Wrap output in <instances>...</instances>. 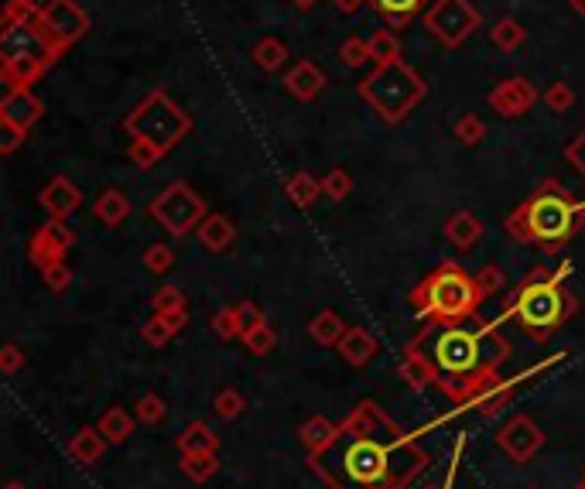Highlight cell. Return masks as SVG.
<instances>
[{
	"mask_svg": "<svg viewBox=\"0 0 585 489\" xmlns=\"http://www.w3.org/2000/svg\"><path fill=\"white\" fill-rule=\"evenodd\" d=\"M408 301L428 325H462L476 319L486 295L479 291L476 274L455 260H442L432 274H425V281L414 284Z\"/></svg>",
	"mask_w": 585,
	"mask_h": 489,
	"instance_id": "5b68a950",
	"label": "cell"
},
{
	"mask_svg": "<svg viewBox=\"0 0 585 489\" xmlns=\"http://www.w3.org/2000/svg\"><path fill=\"white\" fill-rule=\"evenodd\" d=\"M568 7H572L579 18H585V0H568Z\"/></svg>",
	"mask_w": 585,
	"mask_h": 489,
	"instance_id": "6f0895ef",
	"label": "cell"
},
{
	"mask_svg": "<svg viewBox=\"0 0 585 489\" xmlns=\"http://www.w3.org/2000/svg\"><path fill=\"white\" fill-rule=\"evenodd\" d=\"M195 236H199V243L209 250V254H226V250L233 247V240H237V223L223 213H209L199 223Z\"/></svg>",
	"mask_w": 585,
	"mask_h": 489,
	"instance_id": "ffe728a7",
	"label": "cell"
},
{
	"mask_svg": "<svg viewBox=\"0 0 585 489\" xmlns=\"http://www.w3.org/2000/svg\"><path fill=\"white\" fill-rule=\"evenodd\" d=\"M240 342L247 346L250 356H271L274 346H278V332H274L271 322H260L257 329H250Z\"/></svg>",
	"mask_w": 585,
	"mask_h": 489,
	"instance_id": "d590c367",
	"label": "cell"
},
{
	"mask_svg": "<svg viewBox=\"0 0 585 489\" xmlns=\"http://www.w3.org/2000/svg\"><path fill=\"white\" fill-rule=\"evenodd\" d=\"M288 45L281 42V38H274V35H267V38H260V42L250 48V59H254V65L260 72H278L288 65Z\"/></svg>",
	"mask_w": 585,
	"mask_h": 489,
	"instance_id": "83f0119b",
	"label": "cell"
},
{
	"mask_svg": "<svg viewBox=\"0 0 585 489\" xmlns=\"http://www.w3.org/2000/svg\"><path fill=\"white\" fill-rule=\"evenodd\" d=\"M339 425H332L329 418H322V414H312V418L302 421V428H298V442L305 445L308 455H319L322 448H329V442L336 438Z\"/></svg>",
	"mask_w": 585,
	"mask_h": 489,
	"instance_id": "484cf974",
	"label": "cell"
},
{
	"mask_svg": "<svg viewBox=\"0 0 585 489\" xmlns=\"http://www.w3.org/2000/svg\"><path fill=\"white\" fill-rule=\"evenodd\" d=\"M42 117H45V103L31 89H7L4 100H0V124L7 127H21L31 134V127Z\"/></svg>",
	"mask_w": 585,
	"mask_h": 489,
	"instance_id": "9a60e30c",
	"label": "cell"
},
{
	"mask_svg": "<svg viewBox=\"0 0 585 489\" xmlns=\"http://www.w3.org/2000/svg\"><path fill=\"white\" fill-rule=\"evenodd\" d=\"M127 137H141L161 154H172L192 134V117L185 113L165 89H151L141 103L124 117Z\"/></svg>",
	"mask_w": 585,
	"mask_h": 489,
	"instance_id": "ba28073f",
	"label": "cell"
},
{
	"mask_svg": "<svg viewBox=\"0 0 585 489\" xmlns=\"http://www.w3.org/2000/svg\"><path fill=\"white\" fill-rule=\"evenodd\" d=\"M370 55H373V65H384V62H394L401 59V38H397L394 28H377L370 35Z\"/></svg>",
	"mask_w": 585,
	"mask_h": 489,
	"instance_id": "836d02e7",
	"label": "cell"
},
{
	"mask_svg": "<svg viewBox=\"0 0 585 489\" xmlns=\"http://www.w3.org/2000/svg\"><path fill=\"white\" fill-rule=\"evenodd\" d=\"M148 216L168 236L182 240V236H189L192 230H199V223L209 216V209H206V199H202L189 182L175 178L172 185H165V189L148 202Z\"/></svg>",
	"mask_w": 585,
	"mask_h": 489,
	"instance_id": "9c48e42d",
	"label": "cell"
},
{
	"mask_svg": "<svg viewBox=\"0 0 585 489\" xmlns=\"http://www.w3.org/2000/svg\"><path fill=\"white\" fill-rule=\"evenodd\" d=\"M72 243H76V233L69 230V223L48 216L45 223L31 233L28 260L38 267V271H45V267H52V264H65V254L72 250Z\"/></svg>",
	"mask_w": 585,
	"mask_h": 489,
	"instance_id": "7c38bea8",
	"label": "cell"
},
{
	"mask_svg": "<svg viewBox=\"0 0 585 489\" xmlns=\"http://www.w3.org/2000/svg\"><path fill=\"white\" fill-rule=\"evenodd\" d=\"M541 100L548 103V110H555V113H568V110L575 107V89L568 86V83H551V86L541 93Z\"/></svg>",
	"mask_w": 585,
	"mask_h": 489,
	"instance_id": "ee69618b",
	"label": "cell"
},
{
	"mask_svg": "<svg viewBox=\"0 0 585 489\" xmlns=\"http://www.w3.org/2000/svg\"><path fill=\"white\" fill-rule=\"evenodd\" d=\"M291 4H295L302 14H308V11H315V7H319V0H291Z\"/></svg>",
	"mask_w": 585,
	"mask_h": 489,
	"instance_id": "9f6ffc18",
	"label": "cell"
},
{
	"mask_svg": "<svg viewBox=\"0 0 585 489\" xmlns=\"http://www.w3.org/2000/svg\"><path fill=\"white\" fill-rule=\"evenodd\" d=\"M483 137H486V124L476 117V113H466V117L455 120V141H459V144H466V148H476Z\"/></svg>",
	"mask_w": 585,
	"mask_h": 489,
	"instance_id": "f35d334b",
	"label": "cell"
},
{
	"mask_svg": "<svg viewBox=\"0 0 585 489\" xmlns=\"http://www.w3.org/2000/svg\"><path fill=\"white\" fill-rule=\"evenodd\" d=\"M209 329H213L216 339H223V342H233V339L243 336V329L237 322V312H233V308H219L213 319H209Z\"/></svg>",
	"mask_w": 585,
	"mask_h": 489,
	"instance_id": "b9f144b4",
	"label": "cell"
},
{
	"mask_svg": "<svg viewBox=\"0 0 585 489\" xmlns=\"http://www.w3.org/2000/svg\"><path fill=\"white\" fill-rule=\"evenodd\" d=\"M514 394H517V380H500V383H493L490 390H483V394L473 401V407L483 414V418H493V414L503 411V407L514 401Z\"/></svg>",
	"mask_w": 585,
	"mask_h": 489,
	"instance_id": "4dcf8cb0",
	"label": "cell"
},
{
	"mask_svg": "<svg viewBox=\"0 0 585 489\" xmlns=\"http://www.w3.org/2000/svg\"><path fill=\"white\" fill-rule=\"evenodd\" d=\"M38 206H42L52 219H65L83 206V192H79V185L72 182L69 175H55L52 182L38 192Z\"/></svg>",
	"mask_w": 585,
	"mask_h": 489,
	"instance_id": "2e32d148",
	"label": "cell"
},
{
	"mask_svg": "<svg viewBox=\"0 0 585 489\" xmlns=\"http://www.w3.org/2000/svg\"><path fill=\"white\" fill-rule=\"evenodd\" d=\"M490 42L497 45L500 52H517V48L527 42V28L517 18H500L490 28Z\"/></svg>",
	"mask_w": 585,
	"mask_h": 489,
	"instance_id": "d6a6232c",
	"label": "cell"
},
{
	"mask_svg": "<svg viewBox=\"0 0 585 489\" xmlns=\"http://www.w3.org/2000/svg\"><path fill=\"white\" fill-rule=\"evenodd\" d=\"M325 72L315 65L312 59H302V62H295L288 72H284V89H288L295 100H302V103H312L315 96L325 89Z\"/></svg>",
	"mask_w": 585,
	"mask_h": 489,
	"instance_id": "ac0fdd59",
	"label": "cell"
},
{
	"mask_svg": "<svg viewBox=\"0 0 585 489\" xmlns=\"http://www.w3.org/2000/svg\"><path fill=\"white\" fill-rule=\"evenodd\" d=\"M42 281H45V288H48V291H55V295H62V291L72 284V271H69V264H52V267H45V271H42Z\"/></svg>",
	"mask_w": 585,
	"mask_h": 489,
	"instance_id": "681fc988",
	"label": "cell"
},
{
	"mask_svg": "<svg viewBox=\"0 0 585 489\" xmlns=\"http://www.w3.org/2000/svg\"><path fill=\"white\" fill-rule=\"evenodd\" d=\"M507 233L520 243H538L544 254L562 250L585 230V202L575 199L558 178L544 182L507 216Z\"/></svg>",
	"mask_w": 585,
	"mask_h": 489,
	"instance_id": "3957f363",
	"label": "cell"
},
{
	"mask_svg": "<svg viewBox=\"0 0 585 489\" xmlns=\"http://www.w3.org/2000/svg\"><path fill=\"white\" fill-rule=\"evenodd\" d=\"M151 308H154V312H175V308H189V305H185V291L182 288H175V284H165V288L154 291Z\"/></svg>",
	"mask_w": 585,
	"mask_h": 489,
	"instance_id": "bcb514c9",
	"label": "cell"
},
{
	"mask_svg": "<svg viewBox=\"0 0 585 489\" xmlns=\"http://www.w3.org/2000/svg\"><path fill=\"white\" fill-rule=\"evenodd\" d=\"M445 240L452 243L455 250H473L479 240H483V219L476 213H469V209H459V213H452L445 219Z\"/></svg>",
	"mask_w": 585,
	"mask_h": 489,
	"instance_id": "44dd1931",
	"label": "cell"
},
{
	"mask_svg": "<svg viewBox=\"0 0 585 489\" xmlns=\"http://www.w3.org/2000/svg\"><path fill=\"white\" fill-rule=\"evenodd\" d=\"M425 489H452V479H449V483H445V486H425Z\"/></svg>",
	"mask_w": 585,
	"mask_h": 489,
	"instance_id": "91938a15",
	"label": "cell"
},
{
	"mask_svg": "<svg viewBox=\"0 0 585 489\" xmlns=\"http://www.w3.org/2000/svg\"><path fill=\"white\" fill-rule=\"evenodd\" d=\"M360 96L387 127H397L428 96V83L404 59H394L384 65H373L360 83Z\"/></svg>",
	"mask_w": 585,
	"mask_h": 489,
	"instance_id": "52a82bcc",
	"label": "cell"
},
{
	"mask_svg": "<svg viewBox=\"0 0 585 489\" xmlns=\"http://www.w3.org/2000/svg\"><path fill=\"white\" fill-rule=\"evenodd\" d=\"M373 14H380L390 28L401 31V28H411L414 18H421V14L432 7V0H370Z\"/></svg>",
	"mask_w": 585,
	"mask_h": 489,
	"instance_id": "7402d4cb",
	"label": "cell"
},
{
	"mask_svg": "<svg viewBox=\"0 0 585 489\" xmlns=\"http://www.w3.org/2000/svg\"><path fill=\"white\" fill-rule=\"evenodd\" d=\"M24 363H28V356H24L14 342H7V346L0 349V370H4L7 377H14L18 370H24Z\"/></svg>",
	"mask_w": 585,
	"mask_h": 489,
	"instance_id": "816d5d0a",
	"label": "cell"
},
{
	"mask_svg": "<svg viewBox=\"0 0 585 489\" xmlns=\"http://www.w3.org/2000/svg\"><path fill=\"white\" fill-rule=\"evenodd\" d=\"M339 356L349 363V366H356V370H363L373 356H377V336H373L370 329H363V325H349V329L343 332V339H339Z\"/></svg>",
	"mask_w": 585,
	"mask_h": 489,
	"instance_id": "d6986e66",
	"label": "cell"
},
{
	"mask_svg": "<svg viewBox=\"0 0 585 489\" xmlns=\"http://www.w3.org/2000/svg\"><path fill=\"white\" fill-rule=\"evenodd\" d=\"M219 448V438L216 431L206 425V421H192L189 428L178 435V452L182 455H192V452H216Z\"/></svg>",
	"mask_w": 585,
	"mask_h": 489,
	"instance_id": "f546056e",
	"label": "cell"
},
{
	"mask_svg": "<svg viewBox=\"0 0 585 489\" xmlns=\"http://www.w3.org/2000/svg\"><path fill=\"white\" fill-rule=\"evenodd\" d=\"M233 312H237V322H240L243 336H247L250 329H257L260 322H267V319H264V308H260L257 301H237V305H233ZM243 336H240V339H243Z\"/></svg>",
	"mask_w": 585,
	"mask_h": 489,
	"instance_id": "7dc6e473",
	"label": "cell"
},
{
	"mask_svg": "<svg viewBox=\"0 0 585 489\" xmlns=\"http://www.w3.org/2000/svg\"><path fill=\"white\" fill-rule=\"evenodd\" d=\"M421 24L442 48H459L483 24V14L473 0H432V7L421 14Z\"/></svg>",
	"mask_w": 585,
	"mask_h": 489,
	"instance_id": "30bf717a",
	"label": "cell"
},
{
	"mask_svg": "<svg viewBox=\"0 0 585 489\" xmlns=\"http://www.w3.org/2000/svg\"><path fill=\"white\" fill-rule=\"evenodd\" d=\"M93 216L100 219L107 230H117V226H124V219L130 216V199L120 189H103L93 202Z\"/></svg>",
	"mask_w": 585,
	"mask_h": 489,
	"instance_id": "cb8c5ba5",
	"label": "cell"
},
{
	"mask_svg": "<svg viewBox=\"0 0 585 489\" xmlns=\"http://www.w3.org/2000/svg\"><path fill=\"white\" fill-rule=\"evenodd\" d=\"M65 55L38 14L0 21V79L7 89H31Z\"/></svg>",
	"mask_w": 585,
	"mask_h": 489,
	"instance_id": "8992f818",
	"label": "cell"
},
{
	"mask_svg": "<svg viewBox=\"0 0 585 489\" xmlns=\"http://www.w3.org/2000/svg\"><path fill=\"white\" fill-rule=\"evenodd\" d=\"M565 161L585 178V127L572 137V141L565 144Z\"/></svg>",
	"mask_w": 585,
	"mask_h": 489,
	"instance_id": "f907efd6",
	"label": "cell"
},
{
	"mask_svg": "<svg viewBox=\"0 0 585 489\" xmlns=\"http://www.w3.org/2000/svg\"><path fill=\"white\" fill-rule=\"evenodd\" d=\"M107 438L100 435V428H83V431H76V435L69 438V459L72 462H79V466H96V462L103 459V452H107Z\"/></svg>",
	"mask_w": 585,
	"mask_h": 489,
	"instance_id": "603a6c76",
	"label": "cell"
},
{
	"mask_svg": "<svg viewBox=\"0 0 585 489\" xmlns=\"http://www.w3.org/2000/svg\"><path fill=\"white\" fill-rule=\"evenodd\" d=\"M425 332L432 339L428 356L438 370V390L452 404H473L483 390L503 380L500 366L510 360V342L500 336L497 322H483L476 315L462 325H425Z\"/></svg>",
	"mask_w": 585,
	"mask_h": 489,
	"instance_id": "7a4b0ae2",
	"label": "cell"
},
{
	"mask_svg": "<svg viewBox=\"0 0 585 489\" xmlns=\"http://www.w3.org/2000/svg\"><path fill=\"white\" fill-rule=\"evenodd\" d=\"M336 55H339V62H343L346 69H360V65L373 62V55H370V38L349 35V38H343V45L336 48Z\"/></svg>",
	"mask_w": 585,
	"mask_h": 489,
	"instance_id": "e575fe53",
	"label": "cell"
},
{
	"mask_svg": "<svg viewBox=\"0 0 585 489\" xmlns=\"http://www.w3.org/2000/svg\"><path fill=\"white\" fill-rule=\"evenodd\" d=\"M284 195H288L291 206L298 209H312L322 199V178H315L312 171H295V175L284 182Z\"/></svg>",
	"mask_w": 585,
	"mask_h": 489,
	"instance_id": "d4e9b609",
	"label": "cell"
},
{
	"mask_svg": "<svg viewBox=\"0 0 585 489\" xmlns=\"http://www.w3.org/2000/svg\"><path fill=\"white\" fill-rule=\"evenodd\" d=\"M35 0H7L4 4V14H0V21H18V18H31V14H38Z\"/></svg>",
	"mask_w": 585,
	"mask_h": 489,
	"instance_id": "f5cc1de1",
	"label": "cell"
},
{
	"mask_svg": "<svg viewBox=\"0 0 585 489\" xmlns=\"http://www.w3.org/2000/svg\"><path fill=\"white\" fill-rule=\"evenodd\" d=\"M38 21L52 31V38L65 52L89 31V14L79 7V0H45L38 7Z\"/></svg>",
	"mask_w": 585,
	"mask_h": 489,
	"instance_id": "8fae6325",
	"label": "cell"
},
{
	"mask_svg": "<svg viewBox=\"0 0 585 489\" xmlns=\"http://www.w3.org/2000/svg\"><path fill=\"white\" fill-rule=\"evenodd\" d=\"M213 407H216V414L223 421H233V418H240V414L247 411V397H243L237 387H226V390H219L216 394Z\"/></svg>",
	"mask_w": 585,
	"mask_h": 489,
	"instance_id": "74e56055",
	"label": "cell"
},
{
	"mask_svg": "<svg viewBox=\"0 0 585 489\" xmlns=\"http://www.w3.org/2000/svg\"><path fill=\"white\" fill-rule=\"evenodd\" d=\"M134 414L124 411V407H110V411H103V418L96 421V428H100V435L107 438L110 445H124L130 438V431H134Z\"/></svg>",
	"mask_w": 585,
	"mask_h": 489,
	"instance_id": "f1b7e54d",
	"label": "cell"
},
{
	"mask_svg": "<svg viewBox=\"0 0 585 489\" xmlns=\"http://www.w3.org/2000/svg\"><path fill=\"white\" fill-rule=\"evenodd\" d=\"M322 192L329 195L332 202H343L349 192H353V175L346 168H329V175L322 178Z\"/></svg>",
	"mask_w": 585,
	"mask_h": 489,
	"instance_id": "60d3db41",
	"label": "cell"
},
{
	"mask_svg": "<svg viewBox=\"0 0 585 489\" xmlns=\"http://www.w3.org/2000/svg\"><path fill=\"white\" fill-rule=\"evenodd\" d=\"M332 4H336V7H339V11H343V14H356V11H360L363 4H370V0H332Z\"/></svg>",
	"mask_w": 585,
	"mask_h": 489,
	"instance_id": "11a10c76",
	"label": "cell"
},
{
	"mask_svg": "<svg viewBox=\"0 0 585 489\" xmlns=\"http://www.w3.org/2000/svg\"><path fill=\"white\" fill-rule=\"evenodd\" d=\"M141 336H144V342H148V346H154V349H161V346H168V342L175 339V332L168 329V322L161 319L158 312L151 315L148 322L141 325Z\"/></svg>",
	"mask_w": 585,
	"mask_h": 489,
	"instance_id": "f6af8a7d",
	"label": "cell"
},
{
	"mask_svg": "<svg viewBox=\"0 0 585 489\" xmlns=\"http://www.w3.org/2000/svg\"><path fill=\"white\" fill-rule=\"evenodd\" d=\"M144 267H148L151 274H168L172 271V264H175V250L172 247H165V243H151L148 250H144Z\"/></svg>",
	"mask_w": 585,
	"mask_h": 489,
	"instance_id": "7bdbcfd3",
	"label": "cell"
},
{
	"mask_svg": "<svg viewBox=\"0 0 585 489\" xmlns=\"http://www.w3.org/2000/svg\"><path fill=\"white\" fill-rule=\"evenodd\" d=\"M137 421L141 425H148V428H154V425H161L165 421V414H168V404H165V397H158L154 390H148V394H141L137 397Z\"/></svg>",
	"mask_w": 585,
	"mask_h": 489,
	"instance_id": "8d00e7d4",
	"label": "cell"
},
{
	"mask_svg": "<svg viewBox=\"0 0 585 489\" xmlns=\"http://www.w3.org/2000/svg\"><path fill=\"white\" fill-rule=\"evenodd\" d=\"M541 100V93L534 89V83L527 76H510V79H500L497 86L490 89V96H486V103H490V110L497 113L503 120H517L524 117L527 110L534 107V103Z\"/></svg>",
	"mask_w": 585,
	"mask_h": 489,
	"instance_id": "4fadbf2b",
	"label": "cell"
},
{
	"mask_svg": "<svg viewBox=\"0 0 585 489\" xmlns=\"http://www.w3.org/2000/svg\"><path fill=\"white\" fill-rule=\"evenodd\" d=\"M24 141H28V130L4 124V134H0V154H14Z\"/></svg>",
	"mask_w": 585,
	"mask_h": 489,
	"instance_id": "db71d44e",
	"label": "cell"
},
{
	"mask_svg": "<svg viewBox=\"0 0 585 489\" xmlns=\"http://www.w3.org/2000/svg\"><path fill=\"white\" fill-rule=\"evenodd\" d=\"M397 377L408 383L411 390L438 387V370H435L432 356L418 346V339H411L408 346H404V356H401V363H397Z\"/></svg>",
	"mask_w": 585,
	"mask_h": 489,
	"instance_id": "e0dca14e",
	"label": "cell"
},
{
	"mask_svg": "<svg viewBox=\"0 0 585 489\" xmlns=\"http://www.w3.org/2000/svg\"><path fill=\"white\" fill-rule=\"evenodd\" d=\"M4 489H28V486H24V483H18V479H11V483H7Z\"/></svg>",
	"mask_w": 585,
	"mask_h": 489,
	"instance_id": "680465c9",
	"label": "cell"
},
{
	"mask_svg": "<svg viewBox=\"0 0 585 489\" xmlns=\"http://www.w3.org/2000/svg\"><path fill=\"white\" fill-rule=\"evenodd\" d=\"M568 271H572L568 260H562V267H555V271L551 267H534L507 295V315L534 342H548L579 312V298L565 288Z\"/></svg>",
	"mask_w": 585,
	"mask_h": 489,
	"instance_id": "277c9868",
	"label": "cell"
},
{
	"mask_svg": "<svg viewBox=\"0 0 585 489\" xmlns=\"http://www.w3.org/2000/svg\"><path fill=\"white\" fill-rule=\"evenodd\" d=\"M428 452L377 401H360L308 469L329 489H408L428 469Z\"/></svg>",
	"mask_w": 585,
	"mask_h": 489,
	"instance_id": "6da1fadb",
	"label": "cell"
},
{
	"mask_svg": "<svg viewBox=\"0 0 585 489\" xmlns=\"http://www.w3.org/2000/svg\"><path fill=\"white\" fill-rule=\"evenodd\" d=\"M476 284H479V291H483L486 298H493L497 291H503V284H507V274H503L497 264H486L483 271H476Z\"/></svg>",
	"mask_w": 585,
	"mask_h": 489,
	"instance_id": "c3c4849f",
	"label": "cell"
},
{
	"mask_svg": "<svg viewBox=\"0 0 585 489\" xmlns=\"http://www.w3.org/2000/svg\"><path fill=\"white\" fill-rule=\"evenodd\" d=\"M178 466H182L185 479H192L195 486H202V483H209V479L216 476L219 459H216V452H192V455H182Z\"/></svg>",
	"mask_w": 585,
	"mask_h": 489,
	"instance_id": "1f68e13d",
	"label": "cell"
},
{
	"mask_svg": "<svg viewBox=\"0 0 585 489\" xmlns=\"http://www.w3.org/2000/svg\"><path fill=\"white\" fill-rule=\"evenodd\" d=\"M497 445L517 462V466H524V462H531L534 455L541 452L544 431L538 428V421L527 418V414H514V418L497 431Z\"/></svg>",
	"mask_w": 585,
	"mask_h": 489,
	"instance_id": "5bb4252c",
	"label": "cell"
},
{
	"mask_svg": "<svg viewBox=\"0 0 585 489\" xmlns=\"http://www.w3.org/2000/svg\"><path fill=\"white\" fill-rule=\"evenodd\" d=\"M127 158L134 161L137 168L141 171H151L154 165H158L165 154H161L154 144H148V141H141V137H130V144H127Z\"/></svg>",
	"mask_w": 585,
	"mask_h": 489,
	"instance_id": "ab89813d",
	"label": "cell"
},
{
	"mask_svg": "<svg viewBox=\"0 0 585 489\" xmlns=\"http://www.w3.org/2000/svg\"><path fill=\"white\" fill-rule=\"evenodd\" d=\"M346 329L349 325L339 319V312H332V308H322V312L308 322V336H312V342H319V346H325V349H336Z\"/></svg>",
	"mask_w": 585,
	"mask_h": 489,
	"instance_id": "4316f807",
	"label": "cell"
}]
</instances>
